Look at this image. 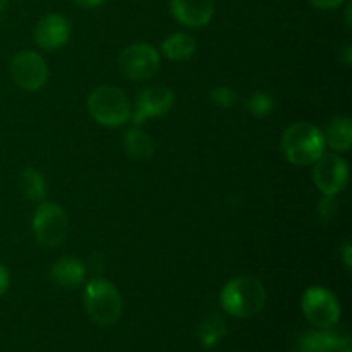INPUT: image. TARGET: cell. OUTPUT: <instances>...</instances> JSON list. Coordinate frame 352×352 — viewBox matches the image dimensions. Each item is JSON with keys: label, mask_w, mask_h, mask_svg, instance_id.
<instances>
[{"label": "cell", "mask_w": 352, "mask_h": 352, "mask_svg": "<svg viewBox=\"0 0 352 352\" xmlns=\"http://www.w3.org/2000/svg\"><path fill=\"white\" fill-rule=\"evenodd\" d=\"M267 291L254 277H236L227 282L220 292V305L236 318H251L265 308Z\"/></svg>", "instance_id": "1"}, {"label": "cell", "mask_w": 352, "mask_h": 352, "mask_svg": "<svg viewBox=\"0 0 352 352\" xmlns=\"http://www.w3.org/2000/svg\"><path fill=\"white\" fill-rule=\"evenodd\" d=\"M325 136L309 122H296L282 136V151L292 165L306 167L325 153Z\"/></svg>", "instance_id": "2"}, {"label": "cell", "mask_w": 352, "mask_h": 352, "mask_svg": "<svg viewBox=\"0 0 352 352\" xmlns=\"http://www.w3.org/2000/svg\"><path fill=\"white\" fill-rule=\"evenodd\" d=\"M85 308L93 322L109 327L122 315V298L110 280L93 278L85 289Z\"/></svg>", "instance_id": "3"}, {"label": "cell", "mask_w": 352, "mask_h": 352, "mask_svg": "<svg viewBox=\"0 0 352 352\" xmlns=\"http://www.w3.org/2000/svg\"><path fill=\"white\" fill-rule=\"evenodd\" d=\"M88 112L105 127L124 126L131 119V102L122 89L116 86H100L88 96Z\"/></svg>", "instance_id": "4"}, {"label": "cell", "mask_w": 352, "mask_h": 352, "mask_svg": "<svg viewBox=\"0 0 352 352\" xmlns=\"http://www.w3.org/2000/svg\"><path fill=\"white\" fill-rule=\"evenodd\" d=\"M33 232L41 246H60L69 232L67 215L57 203H40L33 215Z\"/></svg>", "instance_id": "5"}, {"label": "cell", "mask_w": 352, "mask_h": 352, "mask_svg": "<svg viewBox=\"0 0 352 352\" xmlns=\"http://www.w3.org/2000/svg\"><path fill=\"white\" fill-rule=\"evenodd\" d=\"M302 313L316 329H332L340 318V305L336 296L323 287H309L302 294Z\"/></svg>", "instance_id": "6"}, {"label": "cell", "mask_w": 352, "mask_h": 352, "mask_svg": "<svg viewBox=\"0 0 352 352\" xmlns=\"http://www.w3.org/2000/svg\"><path fill=\"white\" fill-rule=\"evenodd\" d=\"M119 71L133 81H144L153 78L160 69V55L157 48L148 43H136L124 48L119 55Z\"/></svg>", "instance_id": "7"}, {"label": "cell", "mask_w": 352, "mask_h": 352, "mask_svg": "<svg viewBox=\"0 0 352 352\" xmlns=\"http://www.w3.org/2000/svg\"><path fill=\"white\" fill-rule=\"evenodd\" d=\"M10 74L14 82L24 91H38L48 79L47 62L40 54L33 50H24L14 55L10 62Z\"/></svg>", "instance_id": "8"}, {"label": "cell", "mask_w": 352, "mask_h": 352, "mask_svg": "<svg viewBox=\"0 0 352 352\" xmlns=\"http://www.w3.org/2000/svg\"><path fill=\"white\" fill-rule=\"evenodd\" d=\"M315 170H313V179L320 191L325 196H336L337 192L342 191L349 179V167L340 158L339 155L323 153L318 160L315 162Z\"/></svg>", "instance_id": "9"}, {"label": "cell", "mask_w": 352, "mask_h": 352, "mask_svg": "<svg viewBox=\"0 0 352 352\" xmlns=\"http://www.w3.org/2000/svg\"><path fill=\"white\" fill-rule=\"evenodd\" d=\"M174 91L164 85H153L148 86L146 89L140 93L136 103V110L131 117H133V124L140 126L144 120L150 117H160L167 113L174 105Z\"/></svg>", "instance_id": "10"}, {"label": "cell", "mask_w": 352, "mask_h": 352, "mask_svg": "<svg viewBox=\"0 0 352 352\" xmlns=\"http://www.w3.org/2000/svg\"><path fill=\"white\" fill-rule=\"evenodd\" d=\"M71 36V24L60 14H48L41 17L34 28V41L43 50H57L64 47Z\"/></svg>", "instance_id": "11"}, {"label": "cell", "mask_w": 352, "mask_h": 352, "mask_svg": "<svg viewBox=\"0 0 352 352\" xmlns=\"http://www.w3.org/2000/svg\"><path fill=\"white\" fill-rule=\"evenodd\" d=\"M170 12L179 23L199 28L212 21L215 6L213 0H170Z\"/></svg>", "instance_id": "12"}, {"label": "cell", "mask_w": 352, "mask_h": 352, "mask_svg": "<svg viewBox=\"0 0 352 352\" xmlns=\"http://www.w3.org/2000/svg\"><path fill=\"white\" fill-rule=\"evenodd\" d=\"M347 347H349V339L330 332V329L309 330L298 340L299 352H339Z\"/></svg>", "instance_id": "13"}, {"label": "cell", "mask_w": 352, "mask_h": 352, "mask_svg": "<svg viewBox=\"0 0 352 352\" xmlns=\"http://www.w3.org/2000/svg\"><path fill=\"white\" fill-rule=\"evenodd\" d=\"M52 280L62 289H76L85 282L86 270L81 261L74 258H62L52 267Z\"/></svg>", "instance_id": "14"}, {"label": "cell", "mask_w": 352, "mask_h": 352, "mask_svg": "<svg viewBox=\"0 0 352 352\" xmlns=\"http://www.w3.org/2000/svg\"><path fill=\"white\" fill-rule=\"evenodd\" d=\"M325 143L333 151H347L352 143V122L347 116H336L329 122L325 131Z\"/></svg>", "instance_id": "15"}, {"label": "cell", "mask_w": 352, "mask_h": 352, "mask_svg": "<svg viewBox=\"0 0 352 352\" xmlns=\"http://www.w3.org/2000/svg\"><path fill=\"white\" fill-rule=\"evenodd\" d=\"M162 52L170 60H188L196 52V41L188 33H174L165 38Z\"/></svg>", "instance_id": "16"}, {"label": "cell", "mask_w": 352, "mask_h": 352, "mask_svg": "<svg viewBox=\"0 0 352 352\" xmlns=\"http://www.w3.org/2000/svg\"><path fill=\"white\" fill-rule=\"evenodd\" d=\"M124 148H126V153L131 158L140 162L150 160L155 151V144L151 141V138L144 131H141L140 127H133L126 134V138H124Z\"/></svg>", "instance_id": "17"}, {"label": "cell", "mask_w": 352, "mask_h": 352, "mask_svg": "<svg viewBox=\"0 0 352 352\" xmlns=\"http://www.w3.org/2000/svg\"><path fill=\"white\" fill-rule=\"evenodd\" d=\"M226 333H227V323L226 320L219 315L206 316L198 327V339L206 349L215 347L217 344L226 337Z\"/></svg>", "instance_id": "18"}, {"label": "cell", "mask_w": 352, "mask_h": 352, "mask_svg": "<svg viewBox=\"0 0 352 352\" xmlns=\"http://www.w3.org/2000/svg\"><path fill=\"white\" fill-rule=\"evenodd\" d=\"M19 184L21 191L26 196L30 201L41 203L47 196V184H45V179L36 168H24L19 175Z\"/></svg>", "instance_id": "19"}, {"label": "cell", "mask_w": 352, "mask_h": 352, "mask_svg": "<svg viewBox=\"0 0 352 352\" xmlns=\"http://www.w3.org/2000/svg\"><path fill=\"white\" fill-rule=\"evenodd\" d=\"M274 109L275 100L263 91L254 93V95H251V98L248 100V110H250L254 117L268 116Z\"/></svg>", "instance_id": "20"}, {"label": "cell", "mask_w": 352, "mask_h": 352, "mask_svg": "<svg viewBox=\"0 0 352 352\" xmlns=\"http://www.w3.org/2000/svg\"><path fill=\"white\" fill-rule=\"evenodd\" d=\"M210 96H212V102L217 103L219 107H222V109H229V107H232L234 102H236V93L230 88H227V86L215 88Z\"/></svg>", "instance_id": "21"}, {"label": "cell", "mask_w": 352, "mask_h": 352, "mask_svg": "<svg viewBox=\"0 0 352 352\" xmlns=\"http://www.w3.org/2000/svg\"><path fill=\"white\" fill-rule=\"evenodd\" d=\"M9 282H10L9 270H7L3 265H0V298H2V296L7 292V289H9Z\"/></svg>", "instance_id": "22"}, {"label": "cell", "mask_w": 352, "mask_h": 352, "mask_svg": "<svg viewBox=\"0 0 352 352\" xmlns=\"http://www.w3.org/2000/svg\"><path fill=\"white\" fill-rule=\"evenodd\" d=\"M309 2L315 7H318V9H336L344 0H309Z\"/></svg>", "instance_id": "23"}, {"label": "cell", "mask_w": 352, "mask_h": 352, "mask_svg": "<svg viewBox=\"0 0 352 352\" xmlns=\"http://www.w3.org/2000/svg\"><path fill=\"white\" fill-rule=\"evenodd\" d=\"M72 2L78 3L79 7H86V9H91V7L102 6V3L107 2V0H72Z\"/></svg>", "instance_id": "24"}, {"label": "cell", "mask_w": 352, "mask_h": 352, "mask_svg": "<svg viewBox=\"0 0 352 352\" xmlns=\"http://www.w3.org/2000/svg\"><path fill=\"white\" fill-rule=\"evenodd\" d=\"M342 256H344L342 260H344V263H346V267L351 268L352 267V248H351V244H344Z\"/></svg>", "instance_id": "25"}, {"label": "cell", "mask_w": 352, "mask_h": 352, "mask_svg": "<svg viewBox=\"0 0 352 352\" xmlns=\"http://www.w3.org/2000/svg\"><path fill=\"white\" fill-rule=\"evenodd\" d=\"M7 7V0H0V12Z\"/></svg>", "instance_id": "26"}, {"label": "cell", "mask_w": 352, "mask_h": 352, "mask_svg": "<svg viewBox=\"0 0 352 352\" xmlns=\"http://www.w3.org/2000/svg\"><path fill=\"white\" fill-rule=\"evenodd\" d=\"M339 352H351V349H349V347H347V349H342V351H339Z\"/></svg>", "instance_id": "27"}]
</instances>
